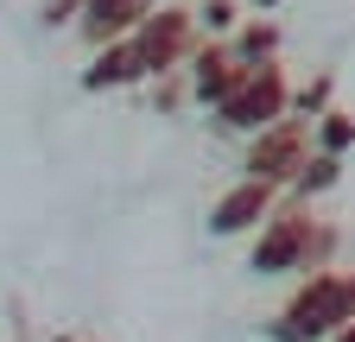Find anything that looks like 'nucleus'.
Segmentation results:
<instances>
[{
	"mask_svg": "<svg viewBox=\"0 0 355 342\" xmlns=\"http://www.w3.org/2000/svg\"><path fill=\"white\" fill-rule=\"evenodd\" d=\"M279 114H292V70L279 57H260L248 76H241V89L216 108V127L222 134H260V127H273Z\"/></svg>",
	"mask_w": 355,
	"mask_h": 342,
	"instance_id": "3",
	"label": "nucleus"
},
{
	"mask_svg": "<svg viewBox=\"0 0 355 342\" xmlns=\"http://www.w3.org/2000/svg\"><path fill=\"white\" fill-rule=\"evenodd\" d=\"M153 7H159V0H89L83 19H76V32H83V45L96 51V45H108V38H127Z\"/></svg>",
	"mask_w": 355,
	"mask_h": 342,
	"instance_id": "9",
	"label": "nucleus"
},
{
	"mask_svg": "<svg viewBox=\"0 0 355 342\" xmlns=\"http://www.w3.org/2000/svg\"><path fill=\"white\" fill-rule=\"evenodd\" d=\"M273 209H279V184H266V178H235L229 190L209 203V235H254Z\"/></svg>",
	"mask_w": 355,
	"mask_h": 342,
	"instance_id": "7",
	"label": "nucleus"
},
{
	"mask_svg": "<svg viewBox=\"0 0 355 342\" xmlns=\"http://www.w3.org/2000/svg\"><path fill=\"white\" fill-rule=\"evenodd\" d=\"M235 51H241L248 64H260V57H279V26L266 19V13L241 19V26H235Z\"/></svg>",
	"mask_w": 355,
	"mask_h": 342,
	"instance_id": "11",
	"label": "nucleus"
},
{
	"mask_svg": "<svg viewBox=\"0 0 355 342\" xmlns=\"http://www.w3.org/2000/svg\"><path fill=\"white\" fill-rule=\"evenodd\" d=\"M330 102H336V76H330V70H318L311 82H292V114L318 120V114H324Z\"/></svg>",
	"mask_w": 355,
	"mask_h": 342,
	"instance_id": "12",
	"label": "nucleus"
},
{
	"mask_svg": "<svg viewBox=\"0 0 355 342\" xmlns=\"http://www.w3.org/2000/svg\"><path fill=\"white\" fill-rule=\"evenodd\" d=\"M273 7H279V0H254V13H273Z\"/></svg>",
	"mask_w": 355,
	"mask_h": 342,
	"instance_id": "17",
	"label": "nucleus"
},
{
	"mask_svg": "<svg viewBox=\"0 0 355 342\" xmlns=\"http://www.w3.org/2000/svg\"><path fill=\"white\" fill-rule=\"evenodd\" d=\"M330 342H355V323H343V330H336V336H330Z\"/></svg>",
	"mask_w": 355,
	"mask_h": 342,
	"instance_id": "16",
	"label": "nucleus"
},
{
	"mask_svg": "<svg viewBox=\"0 0 355 342\" xmlns=\"http://www.w3.org/2000/svg\"><path fill=\"white\" fill-rule=\"evenodd\" d=\"M133 82H146V64H140L133 32L89 51V70H83V89H89V96H102V89H133Z\"/></svg>",
	"mask_w": 355,
	"mask_h": 342,
	"instance_id": "8",
	"label": "nucleus"
},
{
	"mask_svg": "<svg viewBox=\"0 0 355 342\" xmlns=\"http://www.w3.org/2000/svg\"><path fill=\"white\" fill-rule=\"evenodd\" d=\"M311 127H318V146H324V152H349V146H355V114L336 108V102H330L318 120H311Z\"/></svg>",
	"mask_w": 355,
	"mask_h": 342,
	"instance_id": "13",
	"label": "nucleus"
},
{
	"mask_svg": "<svg viewBox=\"0 0 355 342\" xmlns=\"http://www.w3.org/2000/svg\"><path fill=\"white\" fill-rule=\"evenodd\" d=\"M83 7H89V0H44V13H38V19L58 32V26H76V19H83Z\"/></svg>",
	"mask_w": 355,
	"mask_h": 342,
	"instance_id": "15",
	"label": "nucleus"
},
{
	"mask_svg": "<svg viewBox=\"0 0 355 342\" xmlns=\"http://www.w3.org/2000/svg\"><path fill=\"white\" fill-rule=\"evenodd\" d=\"M197 26H203V38H235L241 0H197Z\"/></svg>",
	"mask_w": 355,
	"mask_h": 342,
	"instance_id": "14",
	"label": "nucleus"
},
{
	"mask_svg": "<svg viewBox=\"0 0 355 342\" xmlns=\"http://www.w3.org/2000/svg\"><path fill=\"white\" fill-rule=\"evenodd\" d=\"M343 323H355V267H311L298 291L286 298V311L266 323L273 342H330Z\"/></svg>",
	"mask_w": 355,
	"mask_h": 342,
	"instance_id": "2",
	"label": "nucleus"
},
{
	"mask_svg": "<svg viewBox=\"0 0 355 342\" xmlns=\"http://www.w3.org/2000/svg\"><path fill=\"white\" fill-rule=\"evenodd\" d=\"M336 178H343V152H311L304 165H298V178L286 184V197H298V203H311V197H324V190H336Z\"/></svg>",
	"mask_w": 355,
	"mask_h": 342,
	"instance_id": "10",
	"label": "nucleus"
},
{
	"mask_svg": "<svg viewBox=\"0 0 355 342\" xmlns=\"http://www.w3.org/2000/svg\"><path fill=\"white\" fill-rule=\"evenodd\" d=\"M184 70H191V96H197V108H209V114H216L222 102L241 89V76H248L254 64L235 51V38H203V45L191 51V64H184Z\"/></svg>",
	"mask_w": 355,
	"mask_h": 342,
	"instance_id": "6",
	"label": "nucleus"
},
{
	"mask_svg": "<svg viewBox=\"0 0 355 342\" xmlns=\"http://www.w3.org/2000/svg\"><path fill=\"white\" fill-rule=\"evenodd\" d=\"M311 152H318V127H311L304 114H279L273 127L248 134V146H241V178H266V184L286 190Z\"/></svg>",
	"mask_w": 355,
	"mask_h": 342,
	"instance_id": "4",
	"label": "nucleus"
},
{
	"mask_svg": "<svg viewBox=\"0 0 355 342\" xmlns=\"http://www.w3.org/2000/svg\"><path fill=\"white\" fill-rule=\"evenodd\" d=\"M343 247V228L330 216H318L311 203H279L248 241V273L260 279H279V273H311V267H330Z\"/></svg>",
	"mask_w": 355,
	"mask_h": 342,
	"instance_id": "1",
	"label": "nucleus"
},
{
	"mask_svg": "<svg viewBox=\"0 0 355 342\" xmlns=\"http://www.w3.org/2000/svg\"><path fill=\"white\" fill-rule=\"evenodd\" d=\"M133 45H140V64H146V82L153 76H171L184 70L191 51L203 45V26H197V7H178V0H159V7L133 26Z\"/></svg>",
	"mask_w": 355,
	"mask_h": 342,
	"instance_id": "5",
	"label": "nucleus"
}]
</instances>
